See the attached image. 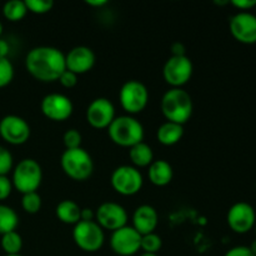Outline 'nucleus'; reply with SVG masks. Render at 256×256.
Instances as JSON below:
<instances>
[{"instance_id": "obj_15", "label": "nucleus", "mask_w": 256, "mask_h": 256, "mask_svg": "<svg viewBox=\"0 0 256 256\" xmlns=\"http://www.w3.org/2000/svg\"><path fill=\"white\" fill-rule=\"evenodd\" d=\"M229 29L235 40L242 44L256 42V16L250 12H239L230 18Z\"/></svg>"}, {"instance_id": "obj_18", "label": "nucleus", "mask_w": 256, "mask_h": 256, "mask_svg": "<svg viewBox=\"0 0 256 256\" xmlns=\"http://www.w3.org/2000/svg\"><path fill=\"white\" fill-rule=\"evenodd\" d=\"M158 224H159V215L152 205H140L135 209L132 214V228L142 236L155 232Z\"/></svg>"}, {"instance_id": "obj_1", "label": "nucleus", "mask_w": 256, "mask_h": 256, "mask_svg": "<svg viewBox=\"0 0 256 256\" xmlns=\"http://www.w3.org/2000/svg\"><path fill=\"white\" fill-rule=\"evenodd\" d=\"M25 68L34 79L54 82L66 70L65 54L54 46H35L25 56Z\"/></svg>"}, {"instance_id": "obj_7", "label": "nucleus", "mask_w": 256, "mask_h": 256, "mask_svg": "<svg viewBox=\"0 0 256 256\" xmlns=\"http://www.w3.org/2000/svg\"><path fill=\"white\" fill-rule=\"evenodd\" d=\"M72 240L85 252H96L105 242L104 230L96 222H79L72 229Z\"/></svg>"}, {"instance_id": "obj_23", "label": "nucleus", "mask_w": 256, "mask_h": 256, "mask_svg": "<svg viewBox=\"0 0 256 256\" xmlns=\"http://www.w3.org/2000/svg\"><path fill=\"white\" fill-rule=\"evenodd\" d=\"M19 225V216L12 208L0 204V235L15 232Z\"/></svg>"}, {"instance_id": "obj_4", "label": "nucleus", "mask_w": 256, "mask_h": 256, "mask_svg": "<svg viewBox=\"0 0 256 256\" xmlns=\"http://www.w3.org/2000/svg\"><path fill=\"white\" fill-rule=\"evenodd\" d=\"M60 165L65 175L75 182H85L94 172V162L82 148L65 149L60 158Z\"/></svg>"}, {"instance_id": "obj_11", "label": "nucleus", "mask_w": 256, "mask_h": 256, "mask_svg": "<svg viewBox=\"0 0 256 256\" xmlns=\"http://www.w3.org/2000/svg\"><path fill=\"white\" fill-rule=\"evenodd\" d=\"M40 109L45 118L52 122H65L72 116L74 105L70 98L59 92H52L42 98Z\"/></svg>"}, {"instance_id": "obj_27", "label": "nucleus", "mask_w": 256, "mask_h": 256, "mask_svg": "<svg viewBox=\"0 0 256 256\" xmlns=\"http://www.w3.org/2000/svg\"><path fill=\"white\" fill-rule=\"evenodd\" d=\"M42 196L38 194V192H28L22 198V208L28 214H36L42 209Z\"/></svg>"}, {"instance_id": "obj_45", "label": "nucleus", "mask_w": 256, "mask_h": 256, "mask_svg": "<svg viewBox=\"0 0 256 256\" xmlns=\"http://www.w3.org/2000/svg\"><path fill=\"white\" fill-rule=\"evenodd\" d=\"M255 16H256V6H255Z\"/></svg>"}, {"instance_id": "obj_29", "label": "nucleus", "mask_w": 256, "mask_h": 256, "mask_svg": "<svg viewBox=\"0 0 256 256\" xmlns=\"http://www.w3.org/2000/svg\"><path fill=\"white\" fill-rule=\"evenodd\" d=\"M25 5L28 8V12L32 14H46L54 6L52 0H25Z\"/></svg>"}, {"instance_id": "obj_22", "label": "nucleus", "mask_w": 256, "mask_h": 256, "mask_svg": "<svg viewBox=\"0 0 256 256\" xmlns=\"http://www.w3.org/2000/svg\"><path fill=\"white\" fill-rule=\"evenodd\" d=\"M129 158L136 169L138 168H146L150 166V164L154 162V152L150 145L142 142L130 148Z\"/></svg>"}, {"instance_id": "obj_28", "label": "nucleus", "mask_w": 256, "mask_h": 256, "mask_svg": "<svg viewBox=\"0 0 256 256\" xmlns=\"http://www.w3.org/2000/svg\"><path fill=\"white\" fill-rule=\"evenodd\" d=\"M14 79V66L8 58H0V89L8 86Z\"/></svg>"}, {"instance_id": "obj_6", "label": "nucleus", "mask_w": 256, "mask_h": 256, "mask_svg": "<svg viewBox=\"0 0 256 256\" xmlns=\"http://www.w3.org/2000/svg\"><path fill=\"white\" fill-rule=\"evenodd\" d=\"M119 102L128 115L142 112L149 102V90L139 80H128L119 92Z\"/></svg>"}, {"instance_id": "obj_20", "label": "nucleus", "mask_w": 256, "mask_h": 256, "mask_svg": "<svg viewBox=\"0 0 256 256\" xmlns=\"http://www.w3.org/2000/svg\"><path fill=\"white\" fill-rule=\"evenodd\" d=\"M184 136V125L176 124L172 122H165L159 126L156 132V138L160 144L165 146H172L178 144Z\"/></svg>"}, {"instance_id": "obj_5", "label": "nucleus", "mask_w": 256, "mask_h": 256, "mask_svg": "<svg viewBox=\"0 0 256 256\" xmlns=\"http://www.w3.org/2000/svg\"><path fill=\"white\" fill-rule=\"evenodd\" d=\"M42 182V169L39 162L34 159H22L12 169V186L22 192H34L39 189Z\"/></svg>"}, {"instance_id": "obj_10", "label": "nucleus", "mask_w": 256, "mask_h": 256, "mask_svg": "<svg viewBox=\"0 0 256 256\" xmlns=\"http://www.w3.org/2000/svg\"><path fill=\"white\" fill-rule=\"evenodd\" d=\"M32 130L26 120L18 115H6L0 120V136L10 145H22L29 140Z\"/></svg>"}, {"instance_id": "obj_25", "label": "nucleus", "mask_w": 256, "mask_h": 256, "mask_svg": "<svg viewBox=\"0 0 256 256\" xmlns=\"http://www.w3.org/2000/svg\"><path fill=\"white\" fill-rule=\"evenodd\" d=\"M0 245H2V249L4 250L5 255H18L22 249V239L19 232L15 230V232L2 235Z\"/></svg>"}, {"instance_id": "obj_19", "label": "nucleus", "mask_w": 256, "mask_h": 256, "mask_svg": "<svg viewBox=\"0 0 256 256\" xmlns=\"http://www.w3.org/2000/svg\"><path fill=\"white\" fill-rule=\"evenodd\" d=\"M148 175H149L150 182L154 184L155 186H166L168 184L172 182L174 172H172V168L169 162L162 159H159L154 160L150 164Z\"/></svg>"}, {"instance_id": "obj_16", "label": "nucleus", "mask_w": 256, "mask_h": 256, "mask_svg": "<svg viewBox=\"0 0 256 256\" xmlns=\"http://www.w3.org/2000/svg\"><path fill=\"white\" fill-rule=\"evenodd\" d=\"M115 118L114 104L106 98H96L86 109V122L94 129H108Z\"/></svg>"}, {"instance_id": "obj_31", "label": "nucleus", "mask_w": 256, "mask_h": 256, "mask_svg": "<svg viewBox=\"0 0 256 256\" xmlns=\"http://www.w3.org/2000/svg\"><path fill=\"white\" fill-rule=\"evenodd\" d=\"M14 166V159L12 155L6 148L0 145V176H8Z\"/></svg>"}, {"instance_id": "obj_21", "label": "nucleus", "mask_w": 256, "mask_h": 256, "mask_svg": "<svg viewBox=\"0 0 256 256\" xmlns=\"http://www.w3.org/2000/svg\"><path fill=\"white\" fill-rule=\"evenodd\" d=\"M82 208L72 200H62L55 209L58 219L68 225H76L80 222Z\"/></svg>"}, {"instance_id": "obj_9", "label": "nucleus", "mask_w": 256, "mask_h": 256, "mask_svg": "<svg viewBox=\"0 0 256 256\" xmlns=\"http://www.w3.org/2000/svg\"><path fill=\"white\" fill-rule=\"evenodd\" d=\"M194 65L189 56H170L162 68V78L172 88H182L192 79Z\"/></svg>"}, {"instance_id": "obj_36", "label": "nucleus", "mask_w": 256, "mask_h": 256, "mask_svg": "<svg viewBox=\"0 0 256 256\" xmlns=\"http://www.w3.org/2000/svg\"><path fill=\"white\" fill-rule=\"evenodd\" d=\"M185 52H186V48L182 42H178L172 45V56H185L186 55Z\"/></svg>"}, {"instance_id": "obj_24", "label": "nucleus", "mask_w": 256, "mask_h": 256, "mask_svg": "<svg viewBox=\"0 0 256 256\" xmlns=\"http://www.w3.org/2000/svg\"><path fill=\"white\" fill-rule=\"evenodd\" d=\"M26 12L28 8L25 5V2H22V0H10V2H5L4 6H2L4 18L12 22H20L22 19H24Z\"/></svg>"}, {"instance_id": "obj_12", "label": "nucleus", "mask_w": 256, "mask_h": 256, "mask_svg": "<svg viewBox=\"0 0 256 256\" xmlns=\"http://www.w3.org/2000/svg\"><path fill=\"white\" fill-rule=\"evenodd\" d=\"M230 229L236 234H246L256 224V212L249 202H239L232 205L226 215Z\"/></svg>"}, {"instance_id": "obj_33", "label": "nucleus", "mask_w": 256, "mask_h": 256, "mask_svg": "<svg viewBox=\"0 0 256 256\" xmlns=\"http://www.w3.org/2000/svg\"><path fill=\"white\" fill-rule=\"evenodd\" d=\"M59 82L62 86L70 89V88H74L75 85L78 84V75L74 74L72 72H69V70H65V72L60 75Z\"/></svg>"}, {"instance_id": "obj_26", "label": "nucleus", "mask_w": 256, "mask_h": 256, "mask_svg": "<svg viewBox=\"0 0 256 256\" xmlns=\"http://www.w3.org/2000/svg\"><path fill=\"white\" fill-rule=\"evenodd\" d=\"M162 246V240L155 232L152 234L142 235V242H140V250L148 254H158Z\"/></svg>"}, {"instance_id": "obj_2", "label": "nucleus", "mask_w": 256, "mask_h": 256, "mask_svg": "<svg viewBox=\"0 0 256 256\" xmlns=\"http://www.w3.org/2000/svg\"><path fill=\"white\" fill-rule=\"evenodd\" d=\"M192 99L182 88H172L162 98V112L166 122L184 125L192 115Z\"/></svg>"}, {"instance_id": "obj_32", "label": "nucleus", "mask_w": 256, "mask_h": 256, "mask_svg": "<svg viewBox=\"0 0 256 256\" xmlns=\"http://www.w3.org/2000/svg\"><path fill=\"white\" fill-rule=\"evenodd\" d=\"M12 179L8 176H0V202L8 199L12 192Z\"/></svg>"}, {"instance_id": "obj_46", "label": "nucleus", "mask_w": 256, "mask_h": 256, "mask_svg": "<svg viewBox=\"0 0 256 256\" xmlns=\"http://www.w3.org/2000/svg\"><path fill=\"white\" fill-rule=\"evenodd\" d=\"M255 232H256V224H255Z\"/></svg>"}, {"instance_id": "obj_44", "label": "nucleus", "mask_w": 256, "mask_h": 256, "mask_svg": "<svg viewBox=\"0 0 256 256\" xmlns=\"http://www.w3.org/2000/svg\"><path fill=\"white\" fill-rule=\"evenodd\" d=\"M5 256H22L20 254H18V255H5Z\"/></svg>"}, {"instance_id": "obj_30", "label": "nucleus", "mask_w": 256, "mask_h": 256, "mask_svg": "<svg viewBox=\"0 0 256 256\" xmlns=\"http://www.w3.org/2000/svg\"><path fill=\"white\" fill-rule=\"evenodd\" d=\"M82 136L79 130L69 129L62 135V142L65 145V149H78L82 148Z\"/></svg>"}, {"instance_id": "obj_34", "label": "nucleus", "mask_w": 256, "mask_h": 256, "mask_svg": "<svg viewBox=\"0 0 256 256\" xmlns=\"http://www.w3.org/2000/svg\"><path fill=\"white\" fill-rule=\"evenodd\" d=\"M230 4L240 12H249L250 9H255L256 0H232Z\"/></svg>"}, {"instance_id": "obj_43", "label": "nucleus", "mask_w": 256, "mask_h": 256, "mask_svg": "<svg viewBox=\"0 0 256 256\" xmlns=\"http://www.w3.org/2000/svg\"><path fill=\"white\" fill-rule=\"evenodd\" d=\"M2 29H4V28H2V22H0V36H2Z\"/></svg>"}, {"instance_id": "obj_37", "label": "nucleus", "mask_w": 256, "mask_h": 256, "mask_svg": "<svg viewBox=\"0 0 256 256\" xmlns=\"http://www.w3.org/2000/svg\"><path fill=\"white\" fill-rule=\"evenodd\" d=\"M95 212L90 208H84L80 212V222H94Z\"/></svg>"}, {"instance_id": "obj_39", "label": "nucleus", "mask_w": 256, "mask_h": 256, "mask_svg": "<svg viewBox=\"0 0 256 256\" xmlns=\"http://www.w3.org/2000/svg\"><path fill=\"white\" fill-rule=\"evenodd\" d=\"M85 2H86L89 6H94V8H102L105 6V5L109 4L108 0H86Z\"/></svg>"}, {"instance_id": "obj_42", "label": "nucleus", "mask_w": 256, "mask_h": 256, "mask_svg": "<svg viewBox=\"0 0 256 256\" xmlns=\"http://www.w3.org/2000/svg\"><path fill=\"white\" fill-rule=\"evenodd\" d=\"M140 256H158V254H148V252H142Z\"/></svg>"}, {"instance_id": "obj_35", "label": "nucleus", "mask_w": 256, "mask_h": 256, "mask_svg": "<svg viewBox=\"0 0 256 256\" xmlns=\"http://www.w3.org/2000/svg\"><path fill=\"white\" fill-rule=\"evenodd\" d=\"M224 256H255L249 249V246H244V245H239V246H234L230 250H228L226 254Z\"/></svg>"}, {"instance_id": "obj_8", "label": "nucleus", "mask_w": 256, "mask_h": 256, "mask_svg": "<svg viewBox=\"0 0 256 256\" xmlns=\"http://www.w3.org/2000/svg\"><path fill=\"white\" fill-rule=\"evenodd\" d=\"M112 186L122 196H132L142 190L144 179L139 170L132 165H122L114 169L110 178Z\"/></svg>"}, {"instance_id": "obj_38", "label": "nucleus", "mask_w": 256, "mask_h": 256, "mask_svg": "<svg viewBox=\"0 0 256 256\" xmlns=\"http://www.w3.org/2000/svg\"><path fill=\"white\" fill-rule=\"evenodd\" d=\"M10 52V45L6 40L0 38V58H8Z\"/></svg>"}, {"instance_id": "obj_17", "label": "nucleus", "mask_w": 256, "mask_h": 256, "mask_svg": "<svg viewBox=\"0 0 256 256\" xmlns=\"http://www.w3.org/2000/svg\"><path fill=\"white\" fill-rule=\"evenodd\" d=\"M95 60H96V58H95L94 52L90 48L84 46V45L72 48L68 54H65L66 70L72 72L78 76L92 70L95 65Z\"/></svg>"}, {"instance_id": "obj_40", "label": "nucleus", "mask_w": 256, "mask_h": 256, "mask_svg": "<svg viewBox=\"0 0 256 256\" xmlns=\"http://www.w3.org/2000/svg\"><path fill=\"white\" fill-rule=\"evenodd\" d=\"M249 249L252 250V254H254V255L256 256V239H255V240H252V244H250Z\"/></svg>"}, {"instance_id": "obj_13", "label": "nucleus", "mask_w": 256, "mask_h": 256, "mask_svg": "<svg viewBox=\"0 0 256 256\" xmlns=\"http://www.w3.org/2000/svg\"><path fill=\"white\" fill-rule=\"evenodd\" d=\"M142 235L132 226H124L112 232L110 248L119 256H132L140 250Z\"/></svg>"}, {"instance_id": "obj_41", "label": "nucleus", "mask_w": 256, "mask_h": 256, "mask_svg": "<svg viewBox=\"0 0 256 256\" xmlns=\"http://www.w3.org/2000/svg\"><path fill=\"white\" fill-rule=\"evenodd\" d=\"M215 4H216V5H226V4H229V2H228V0H224V2H219V0H218V2H215Z\"/></svg>"}, {"instance_id": "obj_3", "label": "nucleus", "mask_w": 256, "mask_h": 256, "mask_svg": "<svg viewBox=\"0 0 256 256\" xmlns=\"http://www.w3.org/2000/svg\"><path fill=\"white\" fill-rule=\"evenodd\" d=\"M108 134L114 144L122 148H132L144 140V126L132 115L116 116L110 126Z\"/></svg>"}, {"instance_id": "obj_14", "label": "nucleus", "mask_w": 256, "mask_h": 256, "mask_svg": "<svg viewBox=\"0 0 256 256\" xmlns=\"http://www.w3.org/2000/svg\"><path fill=\"white\" fill-rule=\"evenodd\" d=\"M95 218L98 225L102 230H110V232H115L120 228L126 226L128 222V212L125 208L112 202H102L98 208Z\"/></svg>"}]
</instances>
